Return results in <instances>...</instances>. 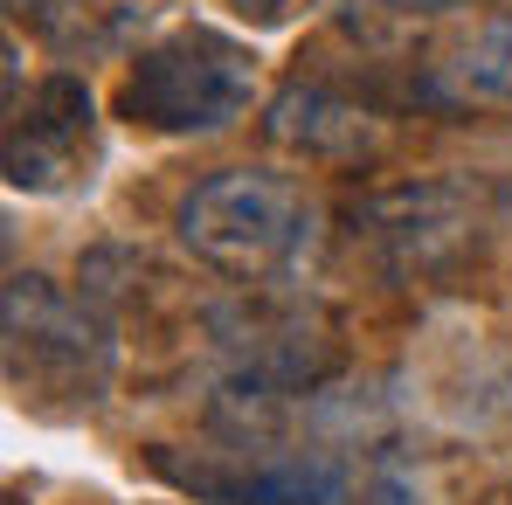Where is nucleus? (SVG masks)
I'll list each match as a JSON object with an SVG mask.
<instances>
[{
  "label": "nucleus",
  "instance_id": "nucleus-11",
  "mask_svg": "<svg viewBox=\"0 0 512 505\" xmlns=\"http://www.w3.org/2000/svg\"><path fill=\"white\" fill-rule=\"evenodd\" d=\"M367 505H416V492H409L402 478H381V485L367 492Z\"/></svg>",
  "mask_w": 512,
  "mask_h": 505
},
{
  "label": "nucleus",
  "instance_id": "nucleus-8",
  "mask_svg": "<svg viewBox=\"0 0 512 505\" xmlns=\"http://www.w3.org/2000/svg\"><path fill=\"white\" fill-rule=\"evenodd\" d=\"M14 7V21H28L56 56H90V49H104L111 35H118V21H125V7H111V0H7Z\"/></svg>",
  "mask_w": 512,
  "mask_h": 505
},
{
  "label": "nucleus",
  "instance_id": "nucleus-3",
  "mask_svg": "<svg viewBox=\"0 0 512 505\" xmlns=\"http://www.w3.org/2000/svg\"><path fill=\"white\" fill-rule=\"evenodd\" d=\"M118 381L111 319L42 270L7 277V388L42 416H84Z\"/></svg>",
  "mask_w": 512,
  "mask_h": 505
},
{
  "label": "nucleus",
  "instance_id": "nucleus-4",
  "mask_svg": "<svg viewBox=\"0 0 512 505\" xmlns=\"http://www.w3.org/2000/svg\"><path fill=\"white\" fill-rule=\"evenodd\" d=\"M256 56L222 28H167L118 77V118L160 139H208L250 118Z\"/></svg>",
  "mask_w": 512,
  "mask_h": 505
},
{
  "label": "nucleus",
  "instance_id": "nucleus-10",
  "mask_svg": "<svg viewBox=\"0 0 512 505\" xmlns=\"http://www.w3.org/2000/svg\"><path fill=\"white\" fill-rule=\"evenodd\" d=\"M381 7H395V14H457V7H492V0H381Z\"/></svg>",
  "mask_w": 512,
  "mask_h": 505
},
{
  "label": "nucleus",
  "instance_id": "nucleus-6",
  "mask_svg": "<svg viewBox=\"0 0 512 505\" xmlns=\"http://www.w3.org/2000/svg\"><path fill=\"white\" fill-rule=\"evenodd\" d=\"M97 167V97L77 70H49L28 97L7 104V187L63 194Z\"/></svg>",
  "mask_w": 512,
  "mask_h": 505
},
{
  "label": "nucleus",
  "instance_id": "nucleus-1",
  "mask_svg": "<svg viewBox=\"0 0 512 505\" xmlns=\"http://www.w3.org/2000/svg\"><path fill=\"white\" fill-rule=\"evenodd\" d=\"M506 187L485 173H423L346 208V243L395 284H443L499 243Z\"/></svg>",
  "mask_w": 512,
  "mask_h": 505
},
{
  "label": "nucleus",
  "instance_id": "nucleus-9",
  "mask_svg": "<svg viewBox=\"0 0 512 505\" xmlns=\"http://www.w3.org/2000/svg\"><path fill=\"white\" fill-rule=\"evenodd\" d=\"M450 77L471 90V97H499V104H512V7L492 14V21L457 49Z\"/></svg>",
  "mask_w": 512,
  "mask_h": 505
},
{
  "label": "nucleus",
  "instance_id": "nucleus-2",
  "mask_svg": "<svg viewBox=\"0 0 512 505\" xmlns=\"http://www.w3.org/2000/svg\"><path fill=\"white\" fill-rule=\"evenodd\" d=\"M173 236L229 284H277L319 250V201L277 167H222L180 194Z\"/></svg>",
  "mask_w": 512,
  "mask_h": 505
},
{
  "label": "nucleus",
  "instance_id": "nucleus-13",
  "mask_svg": "<svg viewBox=\"0 0 512 505\" xmlns=\"http://www.w3.org/2000/svg\"><path fill=\"white\" fill-rule=\"evenodd\" d=\"M7 505H14V499H7Z\"/></svg>",
  "mask_w": 512,
  "mask_h": 505
},
{
  "label": "nucleus",
  "instance_id": "nucleus-5",
  "mask_svg": "<svg viewBox=\"0 0 512 505\" xmlns=\"http://www.w3.org/2000/svg\"><path fill=\"white\" fill-rule=\"evenodd\" d=\"M153 471L201 505H333L346 492V464L326 450H153Z\"/></svg>",
  "mask_w": 512,
  "mask_h": 505
},
{
  "label": "nucleus",
  "instance_id": "nucleus-12",
  "mask_svg": "<svg viewBox=\"0 0 512 505\" xmlns=\"http://www.w3.org/2000/svg\"><path fill=\"white\" fill-rule=\"evenodd\" d=\"M236 7H243L250 21H284V14H291L298 0H236Z\"/></svg>",
  "mask_w": 512,
  "mask_h": 505
},
{
  "label": "nucleus",
  "instance_id": "nucleus-7",
  "mask_svg": "<svg viewBox=\"0 0 512 505\" xmlns=\"http://www.w3.org/2000/svg\"><path fill=\"white\" fill-rule=\"evenodd\" d=\"M381 111L367 97H353L340 84H319V77H298L270 97L263 111V139L298 153V160H326V167H346V160H367L381 146Z\"/></svg>",
  "mask_w": 512,
  "mask_h": 505
}]
</instances>
